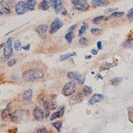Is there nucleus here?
I'll list each match as a JSON object with an SVG mask.
<instances>
[{
  "instance_id": "obj_11",
  "label": "nucleus",
  "mask_w": 133,
  "mask_h": 133,
  "mask_svg": "<svg viewBox=\"0 0 133 133\" xmlns=\"http://www.w3.org/2000/svg\"><path fill=\"white\" fill-rule=\"evenodd\" d=\"M104 99V96L101 94H95L88 102V104L89 105H94L95 104H96L97 103H99V102L102 101Z\"/></svg>"
},
{
  "instance_id": "obj_26",
  "label": "nucleus",
  "mask_w": 133,
  "mask_h": 133,
  "mask_svg": "<svg viewBox=\"0 0 133 133\" xmlns=\"http://www.w3.org/2000/svg\"><path fill=\"white\" fill-rule=\"evenodd\" d=\"M128 111V115H129V120L130 123H133V108L128 107L127 109Z\"/></svg>"
},
{
  "instance_id": "obj_28",
  "label": "nucleus",
  "mask_w": 133,
  "mask_h": 133,
  "mask_svg": "<svg viewBox=\"0 0 133 133\" xmlns=\"http://www.w3.org/2000/svg\"><path fill=\"white\" fill-rule=\"evenodd\" d=\"M104 18V15H100V16L97 17L95 18H94L92 19V22L94 23V24H98L99 23H101Z\"/></svg>"
},
{
  "instance_id": "obj_34",
  "label": "nucleus",
  "mask_w": 133,
  "mask_h": 133,
  "mask_svg": "<svg viewBox=\"0 0 133 133\" xmlns=\"http://www.w3.org/2000/svg\"><path fill=\"white\" fill-rule=\"evenodd\" d=\"M102 30L99 28H93V29H91V32L92 33V35H98L100 33H101Z\"/></svg>"
},
{
  "instance_id": "obj_8",
  "label": "nucleus",
  "mask_w": 133,
  "mask_h": 133,
  "mask_svg": "<svg viewBox=\"0 0 133 133\" xmlns=\"http://www.w3.org/2000/svg\"><path fill=\"white\" fill-rule=\"evenodd\" d=\"M49 2L56 14H58L59 13L62 12L64 8H63V3L61 0H49Z\"/></svg>"
},
{
  "instance_id": "obj_42",
  "label": "nucleus",
  "mask_w": 133,
  "mask_h": 133,
  "mask_svg": "<svg viewBox=\"0 0 133 133\" xmlns=\"http://www.w3.org/2000/svg\"><path fill=\"white\" fill-rule=\"evenodd\" d=\"M97 53H98V51H96L95 49H92V53L93 55H97Z\"/></svg>"
},
{
  "instance_id": "obj_43",
  "label": "nucleus",
  "mask_w": 133,
  "mask_h": 133,
  "mask_svg": "<svg viewBox=\"0 0 133 133\" xmlns=\"http://www.w3.org/2000/svg\"><path fill=\"white\" fill-rule=\"evenodd\" d=\"M4 2V0H0V5H2Z\"/></svg>"
},
{
  "instance_id": "obj_45",
  "label": "nucleus",
  "mask_w": 133,
  "mask_h": 133,
  "mask_svg": "<svg viewBox=\"0 0 133 133\" xmlns=\"http://www.w3.org/2000/svg\"><path fill=\"white\" fill-rule=\"evenodd\" d=\"M3 11H1L0 10V15H2V14H3Z\"/></svg>"
},
{
  "instance_id": "obj_33",
  "label": "nucleus",
  "mask_w": 133,
  "mask_h": 133,
  "mask_svg": "<svg viewBox=\"0 0 133 133\" xmlns=\"http://www.w3.org/2000/svg\"><path fill=\"white\" fill-rule=\"evenodd\" d=\"M126 17H127V18L128 19H133V8H131L130 10H129V11L127 12Z\"/></svg>"
},
{
  "instance_id": "obj_40",
  "label": "nucleus",
  "mask_w": 133,
  "mask_h": 133,
  "mask_svg": "<svg viewBox=\"0 0 133 133\" xmlns=\"http://www.w3.org/2000/svg\"><path fill=\"white\" fill-rule=\"evenodd\" d=\"M23 49L25 51H28L29 50V49H30V44H28V45H27L25 46V47H23Z\"/></svg>"
},
{
  "instance_id": "obj_37",
  "label": "nucleus",
  "mask_w": 133,
  "mask_h": 133,
  "mask_svg": "<svg viewBox=\"0 0 133 133\" xmlns=\"http://www.w3.org/2000/svg\"><path fill=\"white\" fill-rule=\"evenodd\" d=\"M2 11H3V14H10L11 11L9 8H3V9H2Z\"/></svg>"
},
{
  "instance_id": "obj_16",
  "label": "nucleus",
  "mask_w": 133,
  "mask_h": 133,
  "mask_svg": "<svg viewBox=\"0 0 133 133\" xmlns=\"http://www.w3.org/2000/svg\"><path fill=\"white\" fill-rule=\"evenodd\" d=\"M50 8V5L48 1L47 0H43L42 2H41L39 4V8L41 10L46 11L48 10Z\"/></svg>"
},
{
  "instance_id": "obj_21",
  "label": "nucleus",
  "mask_w": 133,
  "mask_h": 133,
  "mask_svg": "<svg viewBox=\"0 0 133 133\" xmlns=\"http://www.w3.org/2000/svg\"><path fill=\"white\" fill-rule=\"evenodd\" d=\"M116 64H113V63H104L101 66V68H100V71H104V70H107L109 69L114 67L115 66H116Z\"/></svg>"
},
{
  "instance_id": "obj_25",
  "label": "nucleus",
  "mask_w": 133,
  "mask_h": 133,
  "mask_svg": "<svg viewBox=\"0 0 133 133\" xmlns=\"http://www.w3.org/2000/svg\"><path fill=\"white\" fill-rule=\"evenodd\" d=\"M52 125L57 130L58 132H60L61 130V127H62V122L59 121H56V122L52 123Z\"/></svg>"
},
{
  "instance_id": "obj_22",
  "label": "nucleus",
  "mask_w": 133,
  "mask_h": 133,
  "mask_svg": "<svg viewBox=\"0 0 133 133\" xmlns=\"http://www.w3.org/2000/svg\"><path fill=\"white\" fill-rule=\"evenodd\" d=\"M124 47L127 49H133V38H130L125 41L124 43Z\"/></svg>"
},
{
  "instance_id": "obj_41",
  "label": "nucleus",
  "mask_w": 133,
  "mask_h": 133,
  "mask_svg": "<svg viewBox=\"0 0 133 133\" xmlns=\"http://www.w3.org/2000/svg\"><path fill=\"white\" fill-rule=\"evenodd\" d=\"M97 47L98 48V49H102V48H103V47H102V43L101 42V41H98V42H97Z\"/></svg>"
},
{
  "instance_id": "obj_32",
  "label": "nucleus",
  "mask_w": 133,
  "mask_h": 133,
  "mask_svg": "<svg viewBox=\"0 0 133 133\" xmlns=\"http://www.w3.org/2000/svg\"><path fill=\"white\" fill-rule=\"evenodd\" d=\"M71 3L74 5V6L77 5L81 4V3H87V0H71Z\"/></svg>"
},
{
  "instance_id": "obj_17",
  "label": "nucleus",
  "mask_w": 133,
  "mask_h": 133,
  "mask_svg": "<svg viewBox=\"0 0 133 133\" xmlns=\"http://www.w3.org/2000/svg\"><path fill=\"white\" fill-rule=\"evenodd\" d=\"M75 9L79 11H87L89 9V5L87 3H81V4L77 5L74 6Z\"/></svg>"
},
{
  "instance_id": "obj_39",
  "label": "nucleus",
  "mask_w": 133,
  "mask_h": 133,
  "mask_svg": "<svg viewBox=\"0 0 133 133\" xmlns=\"http://www.w3.org/2000/svg\"><path fill=\"white\" fill-rule=\"evenodd\" d=\"M76 27H77V25H76V24L75 25H72V26H71V27H70L69 28L68 31L69 32H72L73 30H74L75 29Z\"/></svg>"
},
{
  "instance_id": "obj_9",
  "label": "nucleus",
  "mask_w": 133,
  "mask_h": 133,
  "mask_svg": "<svg viewBox=\"0 0 133 133\" xmlns=\"http://www.w3.org/2000/svg\"><path fill=\"white\" fill-rule=\"evenodd\" d=\"M48 25L47 24H42L36 28V31L41 39H45L47 36V31Z\"/></svg>"
},
{
  "instance_id": "obj_29",
  "label": "nucleus",
  "mask_w": 133,
  "mask_h": 133,
  "mask_svg": "<svg viewBox=\"0 0 133 133\" xmlns=\"http://www.w3.org/2000/svg\"><path fill=\"white\" fill-rule=\"evenodd\" d=\"M79 44H80L82 46H87L88 45H89V40L87 39V38L85 37H81L79 39Z\"/></svg>"
},
{
  "instance_id": "obj_23",
  "label": "nucleus",
  "mask_w": 133,
  "mask_h": 133,
  "mask_svg": "<svg viewBox=\"0 0 133 133\" xmlns=\"http://www.w3.org/2000/svg\"><path fill=\"white\" fill-rule=\"evenodd\" d=\"M73 37H74V33L73 32H69L67 34H66L65 35V39L66 40V41L69 43H71L72 42L73 39Z\"/></svg>"
},
{
  "instance_id": "obj_14",
  "label": "nucleus",
  "mask_w": 133,
  "mask_h": 133,
  "mask_svg": "<svg viewBox=\"0 0 133 133\" xmlns=\"http://www.w3.org/2000/svg\"><path fill=\"white\" fill-rule=\"evenodd\" d=\"M91 3L94 7L106 6L109 3V0H92Z\"/></svg>"
},
{
  "instance_id": "obj_30",
  "label": "nucleus",
  "mask_w": 133,
  "mask_h": 133,
  "mask_svg": "<svg viewBox=\"0 0 133 133\" xmlns=\"http://www.w3.org/2000/svg\"><path fill=\"white\" fill-rule=\"evenodd\" d=\"M123 79L122 77H116V78H115V79H113L111 81V83H112V84H113V85H117L123 81Z\"/></svg>"
},
{
  "instance_id": "obj_10",
  "label": "nucleus",
  "mask_w": 133,
  "mask_h": 133,
  "mask_svg": "<svg viewBox=\"0 0 133 133\" xmlns=\"http://www.w3.org/2000/svg\"><path fill=\"white\" fill-rule=\"evenodd\" d=\"M33 116L37 121H39V122H41L44 119L45 113L41 108L36 107L33 110Z\"/></svg>"
},
{
  "instance_id": "obj_5",
  "label": "nucleus",
  "mask_w": 133,
  "mask_h": 133,
  "mask_svg": "<svg viewBox=\"0 0 133 133\" xmlns=\"http://www.w3.org/2000/svg\"><path fill=\"white\" fill-rule=\"evenodd\" d=\"M14 106H13L12 103H9V104L7 106V107L5 108V109L3 110V112H2L1 116H2V118L3 121H8V118L11 116L12 114L14 113V112H13V111H14Z\"/></svg>"
},
{
  "instance_id": "obj_20",
  "label": "nucleus",
  "mask_w": 133,
  "mask_h": 133,
  "mask_svg": "<svg viewBox=\"0 0 133 133\" xmlns=\"http://www.w3.org/2000/svg\"><path fill=\"white\" fill-rule=\"evenodd\" d=\"M92 92V89L91 87L89 86H85L83 89V92L82 93L83 94L84 96H89L90 95Z\"/></svg>"
},
{
  "instance_id": "obj_38",
  "label": "nucleus",
  "mask_w": 133,
  "mask_h": 133,
  "mask_svg": "<svg viewBox=\"0 0 133 133\" xmlns=\"http://www.w3.org/2000/svg\"><path fill=\"white\" fill-rule=\"evenodd\" d=\"M116 10H117V8H109V9H107V10H105V12L111 13V12H112V11H116Z\"/></svg>"
},
{
  "instance_id": "obj_3",
  "label": "nucleus",
  "mask_w": 133,
  "mask_h": 133,
  "mask_svg": "<svg viewBox=\"0 0 133 133\" xmlns=\"http://www.w3.org/2000/svg\"><path fill=\"white\" fill-rule=\"evenodd\" d=\"M13 53L12 47V38H9L3 47V56L5 59H8L10 57Z\"/></svg>"
},
{
  "instance_id": "obj_24",
  "label": "nucleus",
  "mask_w": 133,
  "mask_h": 133,
  "mask_svg": "<svg viewBox=\"0 0 133 133\" xmlns=\"http://www.w3.org/2000/svg\"><path fill=\"white\" fill-rule=\"evenodd\" d=\"M88 27H89V24H88V23H85V24H84L83 25L81 26V29H79V36H81L82 35H83V34L86 32V31L88 29Z\"/></svg>"
},
{
  "instance_id": "obj_7",
  "label": "nucleus",
  "mask_w": 133,
  "mask_h": 133,
  "mask_svg": "<svg viewBox=\"0 0 133 133\" xmlns=\"http://www.w3.org/2000/svg\"><path fill=\"white\" fill-rule=\"evenodd\" d=\"M67 78L71 80V81L75 83H81V82H82V79H83L81 73H79V72H74V71L69 72L67 74Z\"/></svg>"
},
{
  "instance_id": "obj_15",
  "label": "nucleus",
  "mask_w": 133,
  "mask_h": 133,
  "mask_svg": "<svg viewBox=\"0 0 133 133\" xmlns=\"http://www.w3.org/2000/svg\"><path fill=\"white\" fill-rule=\"evenodd\" d=\"M32 96H33V91L31 89H29L23 93V98L25 102L29 103V102L31 101Z\"/></svg>"
},
{
  "instance_id": "obj_12",
  "label": "nucleus",
  "mask_w": 133,
  "mask_h": 133,
  "mask_svg": "<svg viewBox=\"0 0 133 133\" xmlns=\"http://www.w3.org/2000/svg\"><path fill=\"white\" fill-rule=\"evenodd\" d=\"M65 107L62 106L59 108V110L58 111H57L56 112H54L53 115H51L50 116V120L51 121H54V120H56L57 118H61L63 116L64 113H65Z\"/></svg>"
},
{
  "instance_id": "obj_4",
  "label": "nucleus",
  "mask_w": 133,
  "mask_h": 133,
  "mask_svg": "<svg viewBox=\"0 0 133 133\" xmlns=\"http://www.w3.org/2000/svg\"><path fill=\"white\" fill-rule=\"evenodd\" d=\"M63 25V22L61 19L57 18L52 22L49 28L50 34H54L59 31Z\"/></svg>"
},
{
  "instance_id": "obj_2",
  "label": "nucleus",
  "mask_w": 133,
  "mask_h": 133,
  "mask_svg": "<svg viewBox=\"0 0 133 133\" xmlns=\"http://www.w3.org/2000/svg\"><path fill=\"white\" fill-rule=\"evenodd\" d=\"M76 91V84L73 82L71 81L65 84L62 90V94L65 97L73 95Z\"/></svg>"
},
{
  "instance_id": "obj_6",
  "label": "nucleus",
  "mask_w": 133,
  "mask_h": 133,
  "mask_svg": "<svg viewBox=\"0 0 133 133\" xmlns=\"http://www.w3.org/2000/svg\"><path fill=\"white\" fill-rule=\"evenodd\" d=\"M28 11L27 5L25 2L21 1L16 4L15 6V12L18 15H23Z\"/></svg>"
},
{
  "instance_id": "obj_27",
  "label": "nucleus",
  "mask_w": 133,
  "mask_h": 133,
  "mask_svg": "<svg viewBox=\"0 0 133 133\" xmlns=\"http://www.w3.org/2000/svg\"><path fill=\"white\" fill-rule=\"evenodd\" d=\"M14 49L16 50L17 51H20V50L21 49V48H22L21 43L19 40H16V41L14 42Z\"/></svg>"
},
{
  "instance_id": "obj_44",
  "label": "nucleus",
  "mask_w": 133,
  "mask_h": 133,
  "mask_svg": "<svg viewBox=\"0 0 133 133\" xmlns=\"http://www.w3.org/2000/svg\"><path fill=\"white\" fill-rule=\"evenodd\" d=\"M85 58H86V59H91V55H88L87 57H85Z\"/></svg>"
},
{
  "instance_id": "obj_31",
  "label": "nucleus",
  "mask_w": 133,
  "mask_h": 133,
  "mask_svg": "<svg viewBox=\"0 0 133 133\" xmlns=\"http://www.w3.org/2000/svg\"><path fill=\"white\" fill-rule=\"evenodd\" d=\"M124 14V12H112L110 15V17H115V18H118V17H121L122 16H123Z\"/></svg>"
},
{
  "instance_id": "obj_18",
  "label": "nucleus",
  "mask_w": 133,
  "mask_h": 133,
  "mask_svg": "<svg viewBox=\"0 0 133 133\" xmlns=\"http://www.w3.org/2000/svg\"><path fill=\"white\" fill-rule=\"evenodd\" d=\"M77 55V53L75 52H72V53H66L65 55H61L60 57H59V60L60 61H64L65 60H67L69 58L72 57L73 56H75Z\"/></svg>"
},
{
  "instance_id": "obj_36",
  "label": "nucleus",
  "mask_w": 133,
  "mask_h": 133,
  "mask_svg": "<svg viewBox=\"0 0 133 133\" xmlns=\"http://www.w3.org/2000/svg\"><path fill=\"white\" fill-rule=\"evenodd\" d=\"M37 133H49V132L48 130L46 129H45V128H41V129H38V130H37Z\"/></svg>"
},
{
  "instance_id": "obj_35",
  "label": "nucleus",
  "mask_w": 133,
  "mask_h": 133,
  "mask_svg": "<svg viewBox=\"0 0 133 133\" xmlns=\"http://www.w3.org/2000/svg\"><path fill=\"white\" fill-rule=\"evenodd\" d=\"M15 63H16V60L15 59H11V60H9L8 62V65L9 66H12Z\"/></svg>"
},
{
  "instance_id": "obj_19",
  "label": "nucleus",
  "mask_w": 133,
  "mask_h": 133,
  "mask_svg": "<svg viewBox=\"0 0 133 133\" xmlns=\"http://www.w3.org/2000/svg\"><path fill=\"white\" fill-rule=\"evenodd\" d=\"M37 2L35 0H28L26 3L27 8L28 11H33L35 9V6L36 5Z\"/></svg>"
},
{
  "instance_id": "obj_1",
  "label": "nucleus",
  "mask_w": 133,
  "mask_h": 133,
  "mask_svg": "<svg viewBox=\"0 0 133 133\" xmlns=\"http://www.w3.org/2000/svg\"><path fill=\"white\" fill-rule=\"evenodd\" d=\"M44 77L43 71L40 69L34 68L25 71L22 75V79L26 82L32 83L39 79H42Z\"/></svg>"
},
{
  "instance_id": "obj_13",
  "label": "nucleus",
  "mask_w": 133,
  "mask_h": 133,
  "mask_svg": "<svg viewBox=\"0 0 133 133\" xmlns=\"http://www.w3.org/2000/svg\"><path fill=\"white\" fill-rule=\"evenodd\" d=\"M22 118H23V114H22V112L21 111H15L11 116V120L13 123H19L21 121Z\"/></svg>"
}]
</instances>
